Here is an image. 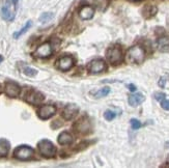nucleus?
Masks as SVG:
<instances>
[{
    "mask_svg": "<svg viewBox=\"0 0 169 168\" xmlns=\"http://www.w3.org/2000/svg\"><path fill=\"white\" fill-rule=\"evenodd\" d=\"M128 59L132 63H141L145 58V50L139 45L133 46L128 50Z\"/></svg>",
    "mask_w": 169,
    "mask_h": 168,
    "instance_id": "nucleus-1",
    "label": "nucleus"
},
{
    "mask_svg": "<svg viewBox=\"0 0 169 168\" xmlns=\"http://www.w3.org/2000/svg\"><path fill=\"white\" fill-rule=\"evenodd\" d=\"M39 147V151L46 158H52L55 156V152H56V149H55L54 144L51 142L50 140H47V139H43L39 142L37 144Z\"/></svg>",
    "mask_w": 169,
    "mask_h": 168,
    "instance_id": "nucleus-2",
    "label": "nucleus"
},
{
    "mask_svg": "<svg viewBox=\"0 0 169 168\" xmlns=\"http://www.w3.org/2000/svg\"><path fill=\"white\" fill-rule=\"evenodd\" d=\"M107 58L112 65H119L123 61V51L119 46H113L107 50Z\"/></svg>",
    "mask_w": 169,
    "mask_h": 168,
    "instance_id": "nucleus-3",
    "label": "nucleus"
},
{
    "mask_svg": "<svg viewBox=\"0 0 169 168\" xmlns=\"http://www.w3.org/2000/svg\"><path fill=\"white\" fill-rule=\"evenodd\" d=\"M33 154V149L31 147L27 146V145H21V146H18L17 149L14 151V157L18 160H22V161H26L29 160L30 158H32Z\"/></svg>",
    "mask_w": 169,
    "mask_h": 168,
    "instance_id": "nucleus-4",
    "label": "nucleus"
},
{
    "mask_svg": "<svg viewBox=\"0 0 169 168\" xmlns=\"http://www.w3.org/2000/svg\"><path fill=\"white\" fill-rule=\"evenodd\" d=\"M16 4L15 2L7 0L1 10V15L5 21H13L16 16Z\"/></svg>",
    "mask_w": 169,
    "mask_h": 168,
    "instance_id": "nucleus-5",
    "label": "nucleus"
},
{
    "mask_svg": "<svg viewBox=\"0 0 169 168\" xmlns=\"http://www.w3.org/2000/svg\"><path fill=\"white\" fill-rule=\"evenodd\" d=\"M44 99H45V97L39 91L34 89H30L25 96V101L31 105H39L44 101Z\"/></svg>",
    "mask_w": 169,
    "mask_h": 168,
    "instance_id": "nucleus-6",
    "label": "nucleus"
},
{
    "mask_svg": "<svg viewBox=\"0 0 169 168\" xmlns=\"http://www.w3.org/2000/svg\"><path fill=\"white\" fill-rule=\"evenodd\" d=\"M106 70V63L103 59H93L88 65L90 74H100Z\"/></svg>",
    "mask_w": 169,
    "mask_h": 168,
    "instance_id": "nucleus-7",
    "label": "nucleus"
},
{
    "mask_svg": "<svg viewBox=\"0 0 169 168\" xmlns=\"http://www.w3.org/2000/svg\"><path fill=\"white\" fill-rule=\"evenodd\" d=\"M4 91H5L6 96H8L10 98H17L20 94L21 89H20V86L16 82L7 81L4 85Z\"/></svg>",
    "mask_w": 169,
    "mask_h": 168,
    "instance_id": "nucleus-8",
    "label": "nucleus"
},
{
    "mask_svg": "<svg viewBox=\"0 0 169 168\" xmlns=\"http://www.w3.org/2000/svg\"><path fill=\"white\" fill-rule=\"evenodd\" d=\"M56 112V108L53 105H44L39 107V111H37V115L42 119H48L51 116H53Z\"/></svg>",
    "mask_w": 169,
    "mask_h": 168,
    "instance_id": "nucleus-9",
    "label": "nucleus"
},
{
    "mask_svg": "<svg viewBox=\"0 0 169 168\" xmlns=\"http://www.w3.org/2000/svg\"><path fill=\"white\" fill-rule=\"evenodd\" d=\"M78 111H79V107L75 104H68L64 107V109L62 110V116L66 120L74 118L77 115Z\"/></svg>",
    "mask_w": 169,
    "mask_h": 168,
    "instance_id": "nucleus-10",
    "label": "nucleus"
},
{
    "mask_svg": "<svg viewBox=\"0 0 169 168\" xmlns=\"http://www.w3.org/2000/svg\"><path fill=\"white\" fill-rule=\"evenodd\" d=\"M75 128H76V130L79 133L81 134H87L89 133L90 129H92V127H90V121L89 119L87 117H83L81 118L80 120L77 121L76 126H75Z\"/></svg>",
    "mask_w": 169,
    "mask_h": 168,
    "instance_id": "nucleus-11",
    "label": "nucleus"
},
{
    "mask_svg": "<svg viewBox=\"0 0 169 168\" xmlns=\"http://www.w3.org/2000/svg\"><path fill=\"white\" fill-rule=\"evenodd\" d=\"M52 52L53 50H52V47H51L50 43H45L37 48L34 55L37 57H41V58H46V57L50 56V55L52 54Z\"/></svg>",
    "mask_w": 169,
    "mask_h": 168,
    "instance_id": "nucleus-12",
    "label": "nucleus"
},
{
    "mask_svg": "<svg viewBox=\"0 0 169 168\" xmlns=\"http://www.w3.org/2000/svg\"><path fill=\"white\" fill-rule=\"evenodd\" d=\"M73 65H74V60L70 56H63L57 61V67H58L59 70L63 71V72L70 70L73 67Z\"/></svg>",
    "mask_w": 169,
    "mask_h": 168,
    "instance_id": "nucleus-13",
    "label": "nucleus"
},
{
    "mask_svg": "<svg viewBox=\"0 0 169 168\" xmlns=\"http://www.w3.org/2000/svg\"><path fill=\"white\" fill-rule=\"evenodd\" d=\"M145 98L144 96L141 94V92H137V94H131L129 97V104H130L132 107H136V106L140 105L142 102H144Z\"/></svg>",
    "mask_w": 169,
    "mask_h": 168,
    "instance_id": "nucleus-14",
    "label": "nucleus"
},
{
    "mask_svg": "<svg viewBox=\"0 0 169 168\" xmlns=\"http://www.w3.org/2000/svg\"><path fill=\"white\" fill-rule=\"evenodd\" d=\"M79 15H80V17H81V19L89 20V19H92L93 17V15H95V10H93V7H92V6L85 5L80 10Z\"/></svg>",
    "mask_w": 169,
    "mask_h": 168,
    "instance_id": "nucleus-15",
    "label": "nucleus"
},
{
    "mask_svg": "<svg viewBox=\"0 0 169 168\" xmlns=\"http://www.w3.org/2000/svg\"><path fill=\"white\" fill-rule=\"evenodd\" d=\"M73 142V136L68 132H62L58 136V143L61 145H68Z\"/></svg>",
    "mask_w": 169,
    "mask_h": 168,
    "instance_id": "nucleus-16",
    "label": "nucleus"
},
{
    "mask_svg": "<svg viewBox=\"0 0 169 168\" xmlns=\"http://www.w3.org/2000/svg\"><path fill=\"white\" fill-rule=\"evenodd\" d=\"M10 142L5 139H0V157H5L10 151Z\"/></svg>",
    "mask_w": 169,
    "mask_h": 168,
    "instance_id": "nucleus-17",
    "label": "nucleus"
},
{
    "mask_svg": "<svg viewBox=\"0 0 169 168\" xmlns=\"http://www.w3.org/2000/svg\"><path fill=\"white\" fill-rule=\"evenodd\" d=\"M158 48L162 52H168L169 51V39L167 37H163L158 41Z\"/></svg>",
    "mask_w": 169,
    "mask_h": 168,
    "instance_id": "nucleus-18",
    "label": "nucleus"
},
{
    "mask_svg": "<svg viewBox=\"0 0 169 168\" xmlns=\"http://www.w3.org/2000/svg\"><path fill=\"white\" fill-rule=\"evenodd\" d=\"M157 13V7L154 5H146L143 10V16L145 18H152L154 17Z\"/></svg>",
    "mask_w": 169,
    "mask_h": 168,
    "instance_id": "nucleus-19",
    "label": "nucleus"
},
{
    "mask_svg": "<svg viewBox=\"0 0 169 168\" xmlns=\"http://www.w3.org/2000/svg\"><path fill=\"white\" fill-rule=\"evenodd\" d=\"M109 92H110V88H109V87H103V88H101V89L98 90V91L95 92V98H98V99L104 98V97L108 96Z\"/></svg>",
    "mask_w": 169,
    "mask_h": 168,
    "instance_id": "nucleus-20",
    "label": "nucleus"
},
{
    "mask_svg": "<svg viewBox=\"0 0 169 168\" xmlns=\"http://www.w3.org/2000/svg\"><path fill=\"white\" fill-rule=\"evenodd\" d=\"M31 25H32V22H31V21H28L27 23L25 24V26H24V27L22 28V29L20 30V31H18V32H16V33H14V37H15V39H18V37L21 36L22 34L25 33V32L27 31V30L31 27Z\"/></svg>",
    "mask_w": 169,
    "mask_h": 168,
    "instance_id": "nucleus-21",
    "label": "nucleus"
},
{
    "mask_svg": "<svg viewBox=\"0 0 169 168\" xmlns=\"http://www.w3.org/2000/svg\"><path fill=\"white\" fill-rule=\"evenodd\" d=\"M53 17H54L53 13H44V14L39 17V21H41L42 23H46V22H49L50 20H52Z\"/></svg>",
    "mask_w": 169,
    "mask_h": 168,
    "instance_id": "nucleus-22",
    "label": "nucleus"
},
{
    "mask_svg": "<svg viewBox=\"0 0 169 168\" xmlns=\"http://www.w3.org/2000/svg\"><path fill=\"white\" fill-rule=\"evenodd\" d=\"M24 74L27 75V76H29V77H33L37 74V71L32 68L26 67V68H24Z\"/></svg>",
    "mask_w": 169,
    "mask_h": 168,
    "instance_id": "nucleus-23",
    "label": "nucleus"
},
{
    "mask_svg": "<svg viewBox=\"0 0 169 168\" xmlns=\"http://www.w3.org/2000/svg\"><path fill=\"white\" fill-rule=\"evenodd\" d=\"M115 116H116L115 112L111 111V110H107L104 114V117H105L106 120H112L113 118H115Z\"/></svg>",
    "mask_w": 169,
    "mask_h": 168,
    "instance_id": "nucleus-24",
    "label": "nucleus"
},
{
    "mask_svg": "<svg viewBox=\"0 0 169 168\" xmlns=\"http://www.w3.org/2000/svg\"><path fill=\"white\" fill-rule=\"evenodd\" d=\"M131 127H132L133 130H138L140 127H141V123L136 118H132L131 119Z\"/></svg>",
    "mask_w": 169,
    "mask_h": 168,
    "instance_id": "nucleus-25",
    "label": "nucleus"
},
{
    "mask_svg": "<svg viewBox=\"0 0 169 168\" xmlns=\"http://www.w3.org/2000/svg\"><path fill=\"white\" fill-rule=\"evenodd\" d=\"M161 107L163 108L164 110H166V111H169V100L163 99V100L161 101Z\"/></svg>",
    "mask_w": 169,
    "mask_h": 168,
    "instance_id": "nucleus-26",
    "label": "nucleus"
},
{
    "mask_svg": "<svg viewBox=\"0 0 169 168\" xmlns=\"http://www.w3.org/2000/svg\"><path fill=\"white\" fill-rule=\"evenodd\" d=\"M155 96V99L158 101H162L163 99H165V94H163V92H157V94H154Z\"/></svg>",
    "mask_w": 169,
    "mask_h": 168,
    "instance_id": "nucleus-27",
    "label": "nucleus"
},
{
    "mask_svg": "<svg viewBox=\"0 0 169 168\" xmlns=\"http://www.w3.org/2000/svg\"><path fill=\"white\" fill-rule=\"evenodd\" d=\"M165 82H166V77H162L159 81V86L160 87H164L165 86Z\"/></svg>",
    "mask_w": 169,
    "mask_h": 168,
    "instance_id": "nucleus-28",
    "label": "nucleus"
},
{
    "mask_svg": "<svg viewBox=\"0 0 169 168\" xmlns=\"http://www.w3.org/2000/svg\"><path fill=\"white\" fill-rule=\"evenodd\" d=\"M129 89H130L131 91H135V90H136V86H135L134 84H130V85H129Z\"/></svg>",
    "mask_w": 169,
    "mask_h": 168,
    "instance_id": "nucleus-29",
    "label": "nucleus"
},
{
    "mask_svg": "<svg viewBox=\"0 0 169 168\" xmlns=\"http://www.w3.org/2000/svg\"><path fill=\"white\" fill-rule=\"evenodd\" d=\"M10 1H13V2H15V3H17L18 1H19V0H10Z\"/></svg>",
    "mask_w": 169,
    "mask_h": 168,
    "instance_id": "nucleus-30",
    "label": "nucleus"
},
{
    "mask_svg": "<svg viewBox=\"0 0 169 168\" xmlns=\"http://www.w3.org/2000/svg\"><path fill=\"white\" fill-rule=\"evenodd\" d=\"M2 59H3V58H2V57L0 56V62H1V61H2Z\"/></svg>",
    "mask_w": 169,
    "mask_h": 168,
    "instance_id": "nucleus-31",
    "label": "nucleus"
},
{
    "mask_svg": "<svg viewBox=\"0 0 169 168\" xmlns=\"http://www.w3.org/2000/svg\"><path fill=\"white\" fill-rule=\"evenodd\" d=\"M131 1H139V0H131Z\"/></svg>",
    "mask_w": 169,
    "mask_h": 168,
    "instance_id": "nucleus-32",
    "label": "nucleus"
},
{
    "mask_svg": "<svg viewBox=\"0 0 169 168\" xmlns=\"http://www.w3.org/2000/svg\"><path fill=\"white\" fill-rule=\"evenodd\" d=\"M0 91H1V90H0Z\"/></svg>",
    "mask_w": 169,
    "mask_h": 168,
    "instance_id": "nucleus-33",
    "label": "nucleus"
}]
</instances>
